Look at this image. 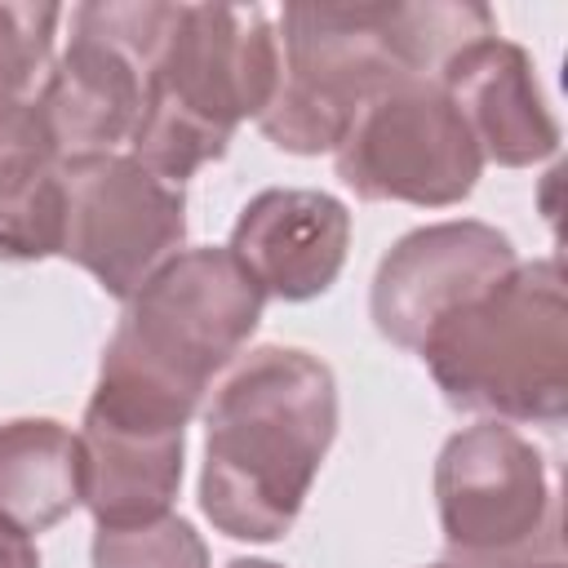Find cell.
I'll list each match as a JSON object with an SVG mask.
<instances>
[{"instance_id":"cell-1","label":"cell","mask_w":568,"mask_h":568,"mask_svg":"<svg viewBox=\"0 0 568 568\" xmlns=\"http://www.w3.org/2000/svg\"><path fill=\"white\" fill-rule=\"evenodd\" d=\"M337 435L333 368L302 346H257L204 413L200 510L235 541H280Z\"/></svg>"},{"instance_id":"cell-2","label":"cell","mask_w":568,"mask_h":568,"mask_svg":"<svg viewBox=\"0 0 568 568\" xmlns=\"http://www.w3.org/2000/svg\"><path fill=\"white\" fill-rule=\"evenodd\" d=\"M262 306L266 293L226 248H182L124 302L93 395L186 426L213 373L257 333Z\"/></svg>"},{"instance_id":"cell-3","label":"cell","mask_w":568,"mask_h":568,"mask_svg":"<svg viewBox=\"0 0 568 568\" xmlns=\"http://www.w3.org/2000/svg\"><path fill=\"white\" fill-rule=\"evenodd\" d=\"M280 44L257 4H182L151 67L129 155L182 186L222 160L235 129L275 93Z\"/></svg>"},{"instance_id":"cell-4","label":"cell","mask_w":568,"mask_h":568,"mask_svg":"<svg viewBox=\"0 0 568 568\" xmlns=\"http://www.w3.org/2000/svg\"><path fill=\"white\" fill-rule=\"evenodd\" d=\"M444 399L488 422L555 426L568 413V284L559 257L519 262L422 342Z\"/></svg>"},{"instance_id":"cell-5","label":"cell","mask_w":568,"mask_h":568,"mask_svg":"<svg viewBox=\"0 0 568 568\" xmlns=\"http://www.w3.org/2000/svg\"><path fill=\"white\" fill-rule=\"evenodd\" d=\"M280 75L257 129L293 155L337 151L359 106L399 75H417L404 4H284Z\"/></svg>"},{"instance_id":"cell-6","label":"cell","mask_w":568,"mask_h":568,"mask_svg":"<svg viewBox=\"0 0 568 568\" xmlns=\"http://www.w3.org/2000/svg\"><path fill=\"white\" fill-rule=\"evenodd\" d=\"M435 506L453 568H528L559 555L546 462L506 422H475L439 448Z\"/></svg>"},{"instance_id":"cell-7","label":"cell","mask_w":568,"mask_h":568,"mask_svg":"<svg viewBox=\"0 0 568 568\" xmlns=\"http://www.w3.org/2000/svg\"><path fill=\"white\" fill-rule=\"evenodd\" d=\"M178 9L182 4L155 0L71 9V40L49 62L36 93V111L62 164L129 146Z\"/></svg>"},{"instance_id":"cell-8","label":"cell","mask_w":568,"mask_h":568,"mask_svg":"<svg viewBox=\"0 0 568 568\" xmlns=\"http://www.w3.org/2000/svg\"><path fill=\"white\" fill-rule=\"evenodd\" d=\"M333 164L359 200L422 209L462 204L484 173L475 138L430 75H399L377 89L337 142Z\"/></svg>"},{"instance_id":"cell-9","label":"cell","mask_w":568,"mask_h":568,"mask_svg":"<svg viewBox=\"0 0 568 568\" xmlns=\"http://www.w3.org/2000/svg\"><path fill=\"white\" fill-rule=\"evenodd\" d=\"M186 240V195L129 151L62 164L58 253L129 302Z\"/></svg>"},{"instance_id":"cell-10","label":"cell","mask_w":568,"mask_h":568,"mask_svg":"<svg viewBox=\"0 0 568 568\" xmlns=\"http://www.w3.org/2000/svg\"><path fill=\"white\" fill-rule=\"evenodd\" d=\"M519 266L515 244L488 222H435L390 244L377 262L368 311L386 342L422 351L435 324Z\"/></svg>"},{"instance_id":"cell-11","label":"cell","mask_w":568,"mask_h":568,"mask_svg":"<svg viewBox=\"0 0 568 568\" xmlns=\"http://www.w3.org/2000/svg\"><path fill=\"white\" fill-rule=\"evenodd\" d=\"M351 213L337 195L311 186L257 191L235 226L226 253L275 302H311L328 293L346 266Z\"/></svg>"},{"instance_id":"cell-12","label":"cell","mask_w":568,"mask_h":568,"mask_svg":"<svg viewBox=\"0 0 568 568\" xmlns=\"http://www.w3.org/2000/svg\"><path fill=\"white\" fill-rule=\"evenodd\" d=\"M475 138L479 155L501 169H528L559 151V120L541 98L537 67L515 40L479 36L435 75Z\"/></svg>"},{"instance_id":"cell-13","label":"cell","mask_w":568,"mask_h":568,"mask_svg":"<svg viewBox=\"0 0 568 568\" xmlns=\"http://www.w3.org/2000/svg\"><path fill=\"white\" fill-rule=\"evenodd\" d=\"M84 506L98 528H124L169 515L182 488L186 426L89 395L80 422Z\"/></svg>"},{"instance_id":"cell-14","label":"cell","mask_w":568,"mask_h":568,"mask_svg":"<svg viewBox=\"0 0 568 568\" xmlns=\"http://www.w3.org/2000/svg\"><path fill=\"white\" fill-rule=\"evenodd\" d=\"M62 244V160L36 102L0 111V262H40Z\"/></svg>"},{"instance_id":"cell-15","label":"cell","mask_w":568,"mask_h":568,"mask_svg":"<svg viewBox=\"0 0 568 568\" xmlns=\"http://www.w3.org/2000/svg\"><path fill=\"white\" fill-rule=\"evenodd\" d=\"M84 506L80 435L53 417H13L0 426V519L22 532H49Z\"/></svg>"},{"instance_id":"cell-16","label":"cell","mask_w":568,"mask_h":568,"mask_svg":"<svg viewBox=\"0 0 568 568\" xmlns=\"http://www.w3.org/2000/svg\"><path fill=\"white\" fill-rule=\"evenodd\" d=\"M58 22V4H0V111L36 102L53 62Z\"/></svg>"},{"instance_id":"cell-17","label":"cell","mask_w":568,"mask_h":568,"mask_svg":"<svg viewBox=\"0 0 568 568\" xmlns=\"http://www.w3.org/2000/svg\"><path fill=\"white\" fill-rule=\"evenodd\" d=\"M93 568H209V546L182 515H160L146 524L98 528Z\"/></svg>"},{"instance_id":"cell-18","label":"cell","mask_w":568,"mask_h":568,"mask_svg":"<svg viewBox=\"0 0 568 568\" xmlns=\"http://www.w3.org/2000/svg\"><path fill=\"white\" fill-rule=\"evenodd\" d=\"M0 568H40V550L31 532L13 528L9 519H0Z\"/></svg>"},{"instance_id":"cell-19","label":"cell","mask_w":568,"mask_h":568,"mask_svg":"<svg viewBox=\"0 0 568 568\" xmlns=\"http://www.w3.org/2000/svg\"><path fill=\"white\" fill-rule=\"evenodd\" d=\"M226 568H280V564H271V559H231Z\"/></svg>"},{"instance_id":"cell-20","label":"cell","mask_w":568,"mask_h":568,"mask_svg":"<svg viewBox=\"0 0 568 568\" xmlns=\"http://www.w3.org/2000/svg\"><path fill=\"white\" fill-rule=\"evenodd\" d=\"M528 568H564V555H546V559H532Z\"/></svg>"},{"instance_id":"cell-21","label":"cell","mask_w":568,"mask_h":568,"mask_svg":"<svg viewBox=\"0 0 568 568\" xmlns=\"http://www.w3.org/2000/svg\"><path fill=\"white\" fill-rule=\"evenodd\" d=\"M426 568H453V564H426Z\"/></svg>"}]
</instances>
